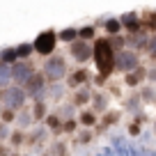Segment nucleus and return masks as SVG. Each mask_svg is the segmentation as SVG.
Returning a JSON list of instances; mask_svg holds the SVG:
<instances>
[{
	"mask_svg": "<svg viewBox=\"0 0 156 156\" xmlns=\"http://www.w3.org/2000/svg\"><path fill=\"white\" fill-rule=\"evenodd\" d=\"M16 53H19V55H21V58H25V55H28V53H30V46H21V48H19V51H16Z\"/></svg>",
	"mask_w": 156,
	"mask_h": 156,
	"instance_id": "2eb2a0df",
	"label": "nucleus"
},
{
	"mask_svg": "<svg viewBox=\"0 0 156 156\" xmlns=\"http://www.w3.org/2000/svg\"><path fill=\"white\" fill-rule=\"evenodd\" d=\"M85 76H87L85 71H78V73H76V78H71V83H73V85H76V83H80V80H85Z\"/></svg>",
	"mask_w": 156,
	"mask_h": 156,
	"instance_id": "f8f14e48",
	"label": "nucleus"
},
{
	"mask_svg": "<svg viewBox=\"0 0 156 156\" xmlns=\"http://www.w3.org/2000/svg\"><path fill=\"white\" fill-rule=\"evenodd\" d=\"M34 48H37V53H41V55L53 53V48H55V34H53V32L39 34L37 41H34Z\"/></svg>",
	"mask_w": 156,
	"mask_h": 156,
	"instance_id": "7ed1b4c3",
	"label": "nucleus"
},
{
	"mask_svg": "<svg viewBox=\"0 0 156 156\" xmlns=\"http://www.w3.org/2000/svg\"><path fill=\"white\" fill-rule=\"evenodd\" d=\"M92 34H94V30H92V28H83V30H80V37H85V39L92 37Z\"/></svg>",
	"mask_w": 156,
	"mask_h": 156,
	"instance_id": "4468645a",
	"label": "nucleus"
},
{
	"mask_svg": "<svg viewBox=\"0 0 156 156\" xmlns=\"http://www.w3.org/2000/svg\"><path fill=\"white\" fill-rule=\"evenodd\" d=\"M39 87H41V78H39V76H30V80H28V90H30V92H37Z\"/></svg>",
	"mask_w": 156,
	"mask_h": 156,
	"instance_id": "6e6552de",
	"label": "nucleus"
},
{
	"mask_svg": "<svg viewBox=\"0 0 156 156\" xmlns=\"http://www.w3.org/2000/svg\"><path fill=\"white\" fill-rule=\"evenodd\" d=\"M94 58H97L99 71L103 76H108L112 71V67H115V53H112V46L108 44L106 39H97V44H94Z\"/></svg>",
	"mask_w": 156,
	"mask_h": 156,
	"instance_id": "f257e3e1",
	"label": "nucleus"
},
{
	"mask_svg": "<svg viewBox=\"0 0 156 156\" xmlns=\"http://www.w3.org/2000/svg\"><path fill=\"white\" fill-rule=\"evenodd\" d=\"M9 76H12V73H7L5 69H0V85L5 83V80H7V78H9Z\"/></svg>",
	"mask_w": 156,
	"mask_h": 156,
	"instance_id": "dca6fc26",
	"label": "nucleus"
},
{
	"mask_svg": "<svg viewBox=\"0 0 156 156\" xmlns=\"http://www.w3.org/2000/svg\"><path fill=\"white\" fill-rule=\"evenodd\" d=\"M60 37H62V39H64V41H71V39H73V37H76V30H64V32H62V34H60Z\"/></svg>",
	"mask_w": 156,
	"mask_h": 156,
	"instance_id": "9d476101",
	"label": "nucleus"
},
{
	"mask_svg": "<svg viewBox=\"0 0 156 156\" xmlns=\"http://www.w3.org/2000/svg\"><path fill=\"white\" fill-rule=\"evenodd\" d=\"M23 99H25V94L21 92V90H16V87L5 92V103H7L9 108H19L21 103H23Z\"/></svg>",
	"mask_w": 156,
	"mask_h": 156,
	"instance_id": "0eeeda50",
	"label": "nucleus"
},
{
	"mask_svg": "<svg viewBox=\"0 0 156 156\" xmlns=\"http://www.w3.org/2000/svg\"><path fill=\"white\" fill-rule=\"evenodd\" d=\"M149 55H151V58L156 60V37H154V39L149 41Z\"/></svg>",
	"mask_w": 156,
	"mask_h": 156,
	"instance_id": "ddd939ff",
	"label": "nucleus"
},
{
	"mask_svg": "<svg viewBox=\"0 0 156 156\" xmlns=\"http://www.w3.org/2000/svg\"><path fill=\"white\" fill-rule=\"evenodd\" d=\"M71 55H73L76 60H80V62H83V60H90L92 51H90V46L85 44V41H73V44H71Z\"/></svg>",
	"mask_w": 156,
	"mask_h": 156,
	"instance_id": "423d86ee",
	"label": "nucleus"
},
{
	"mask_svg": "<svg viewBox=\"0 0 156 156\" xmlns=\"http://www.w3.org/2000/svg\"><path fill=\"white\" fill-rule=\"evenodd\" d=\"M30 76H32V69H30V64H14V69H12V78L14 80H19V83H28Z\"/></svg>",
	"mask_w": 156,
	"mask_h": 156,
	"instance_id": "39448f33",
	"label": "nucleus"
},
{
	"mask_svg": "<svg viewBox=\"0 0 156 156\" xmlns=\"http://www.w3.org/2000/svg\"><path fill=\"white\" fill-rule=\"evenodd\" d=\"M14 58H19V53H16V51H5V53H2V60H5V62H12Z\"/></svg>",
	"mask_w": 156,
	"mask_h": 156,
	"instance_id": "1a4fd4ad",
	"label": "nucleus"
},
{
	"mask_svg": "<svg viewBox=\"0 0 156 156\" xmlns=\"http://www.w3.org/2000/svg\"><path fill=\"white\" fill-rule=\"evenodd\" d=\"M64 71H67V67H64L62 58H51L48 62H46V76H48L51 80H60V78L64 76Z\"/></svg>",
	"mask_w": 156,
	"mask_h": 156,
	"instance_id": "f03ea898",
	"label": "nucleus"
},
{
	"mask_svg": "<svg viewBox=\"0 0 156 156\" xmlns=\"http://www.w3.org/2000/svg\"><path fill=\"white\" fill-rule=\"evenodd\" d=\"M115 64L122 69V71H129V69H133V67L138 64V58H136L133 53H126V51H122L119 55H115Z\"/></svg>",
	"mask_w": 156,
	"mask_h": 156,
	"instance_id": "20e7f679",
	"label": "nucleus"
},
{
	"mask_svg": "<svg viewBox=\"0 0 156 156\" xmlns=\"http://www.w3.org/2000/svg\"><path fill=\"white\" fill-rule=\"evenodd\" d=\"M83 122H85V124H92V122H94V117H92V115H87V112H85V115H83Z\"/></svg>",
	"mask_w": 156,
	"mask_h": 156,
	"instance_id": "f3484780",
	"label": "nucleus"
},
{
	"mask_svg": "<svg viewBox=\"0 0 156 156\" xmlns=\"http://www.w3.org/2000/svg\"><path fill=\"white\" fill-rule=\"evenodd\" d=\"M108 32H117V30H119V23H117V21H108Z\"/></svg>",
	"mask_w": 156,
	"mask_h": 156,
	"instance_id": "9b49d317",
	"label": "nucleus"
}]
</instances>
